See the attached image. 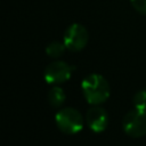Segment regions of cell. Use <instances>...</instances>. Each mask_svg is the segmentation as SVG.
I'll list each match as a JSON object with an SVG mask.
<instances>
[{"label": "cell", "mask_w": 146, "mask_h": 146, "mask_svg": "<svg viewBox=\"0 0 146 146\" xmlns=\"http://www.w3.org/2000/svg\"><path fill=\"white\" fill-rule=\"evenodd\" d=\"M86 121L88 127L94 132H102L106 129L108 124V115L103 107L98 105H94L88 110L86 115Z\"/></svg>", "instance_id": "6"}, {"label": "cell", "mask_w": 146, "mask_h": 146, "mask_svg": "<svg viewBox=\"0 0 146 146\" xmlns=\"http://www.w3.org/2000/svg\"><path fill=\"white\" fill-rule=\"evenodd\" d=\"M124 132L132 137L139 138L146 135V110L136 108L128 112L122 121Z\"/></svg>", "instance_id": "3"}, {"label": "cell", "mask_w": 146, "mask_h": 146, "mask_svg": "<svg viewBox=\"0 0 146 146\" xmlns=\"http://www.w3.org/2000/svg\"><path fill=\"white\" fill-rule=\"evenodd\" d=\"M66 47L64 44V42H58V41H54V42H50L47 48H46V52L49 57H52V58H58L63 55V52L65 51Z\"/></svg>", "instance_id": "8"}, {"label": "cell", "mask_w": 146, "mask_h": 146, "mask_svg": "<svg viewBox=\"0 0 146 146\" xmlns=\"http://www.w3.org/2000/svg\"><path fill=\"white\" fill-rule=\"evenodd\" d=\"M48 102L52 107L62 106L63 103L65 102V92H64V90L58 86L52 87L48 92Z\"/></svg>", "instance_id": "7"}, {"label": "cell", "mask_w": 146, "mask_h": 146, "mask_svg": "<svg viewBox=\"0 0 146 146\" xmlns=\"http://www.w3.org/2000/svg\"><path fill=\"white\" fill-rule=\"evenodd\" d=\"M74 71V67L68 65L66 62L63 60H55L50 63L44 68V80L48 83L51 84H59L65 81H67L72 73Z\"/></svg>", "instance_id": "5"}, {"label": "cell", "mask_w": 146, "mask_h": 146, "mask_svg": "<svg viewBox=\"0 0 146 146\" xmlns=\"http://www.w3.org/2000/svg\"><path fill=\"white\" fill-rule=\"evenodd\" d=\"M132 7L140 14L146 15V0H130Z\"/></svg>", "instance_id": "10"}, {"label": "cell", "mask_w": 146, "mask_h": 146, "mask_svg": "<svg viewBox=\"0 0 146 146\" xmlns=\"http://www.w3.org/2000/svg\"><path fill=\"white\" fill-rule=\"evenodd\" d=\"M81 88L84 98L91 105H99L110 97V84L99 74H90L84 78Z\"/></svg>", "instance_id": "1"}, {"label": "cell", "mask_w": 146, "mask_h": 146, "mask_svg": "<svg viewBox=\"0 0 146 146\" xmlns=\"http://www.w3.org/2000/svg\"><path fill=\"white\" fill-rule=\"evenodd\" d=\"M88 31L81 24L70 25L64 33V44L70 51H80L88 43Z\"/></svg>", "instance_id": "4"}, {"label": "cell", "mask_w": 146, "mask_h": 146, "mask_svg": "<svg viewBox=\"0 0 146 146\" xmlns=\"http://www.w3.org/2000/svg\"><path fill=\"white\" fill-rule=\"evenodd\" d=\"M58 129L65 133H78L83 128V117L81 113L73 107H64L59 110L55 117Z\"/></svg>", "instance_id": "2"}, {"label": "cell", "mask_w": 146, "mask_h": 146, "mask_svg": "<svg viewBox=\"0 0 146 146\" xmlns=\"http://www.w3.org/2000/svg\"><path fill=\"white\" fill-rule=\"evenodd\" d=\"M133 104L136 108L146 110V89L138 91L133 96Z\"/></svg>", "instance_id": "9"}]
</instances>
